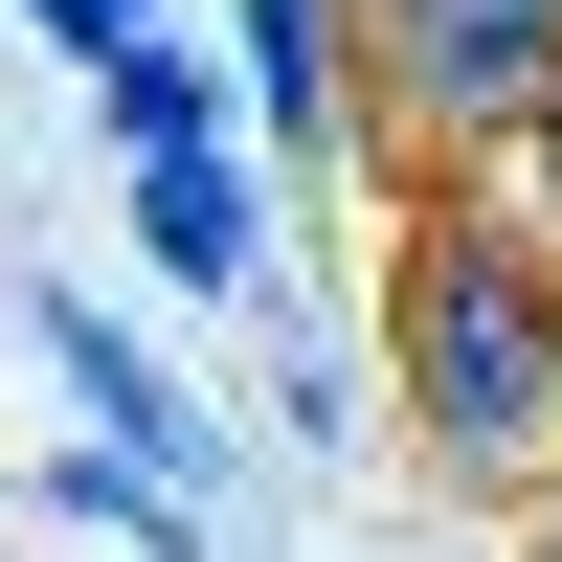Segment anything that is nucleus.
Masks as SVG:
<instances>
[{"label":"nucleus","instance_id":"f257e3e1","mask_svg":"<svg viewBox=\"0 0 562 562\" xmlns=\"http://www.w3.org/2000/svg\"><path fill=\"white\" fill-rule=\"evenodd\" d=\"M383 383H405V428H428L473 495H540V473H562V270L473 203V180H428V203H405Z\"/></svg>","mask_w":562,"mask_h":562},{"label":"nucleus","instance_id":"f03ea898","mask_svg":"<svg viewBox=\"0 0 562 562\" xmlns=\"http://www.w3.org/2000/svg\"><path fill=\"white\" fill-rule=\"evenodd\" d=\"M338 68L428 180H473L562 113V0H338Z\"/></svg>","mask_w":562,"mask_h":562},{"label":"nucleus","instance_id":"7ed1b4c3","mask_svg":"<svg viewBox=\"0 0 562 562\" xmlns=\"http://www.w3.org/2000/svg\"><path fill=\"white\" fill-rule=\"evenodd\" d=\"M23 338L68 360V405H90V450H113L135 495H203V473H225V428L180 405V360L135 338V315H90V293H23Z\"/></svg>","mask_w":562,"mask_h":562},{"label":"nucleus","instance_id":"20e7f679","mask_svg":"<svg viewBox=\"0 0 562 562\" xmlns=\"http://www.w3.org/2000/svg\"><path fill=\"white\" fill-rule=\"evenodd\" d=\"M225 135H248V180H315V158L360 135L338 0H225Z\"/></svg>","mask_w":562,"mask_h":562},{"label":"nucleus","instance_id":"39448f33","mask_svg":"<svg viewBox=\"0 0 562 562\" xmlns=\"http://www.w3.org/2000/svg\"><path fill=\"white\" fill-rule=\"evenodd\" d=\"M135 248L180 293H270V180L248 158H135Z\"/></svg>","mask_w":562,"mask_h":562},{"label":"nucleus","instance_id":"423d86ee","mask_svg":"<svg viewBox=\"0 0 562 562\" xmlns=\"http://www.w3.org/2000/svg\"><path fill=\"white\" fill-rule=\"evenodd\" d=\"M90 113H113V158H248V135H225V45H180V23H135L113 68H90Z\"/></svg>","mask_w":562,"mask_h":562},{"label":"nucleus","instance_id":"0eeeda50","mask_svg":"<svg viewBox=\"0 0 562 562\" xmlns=\"http://www.w3.org/2000/svg\"><path fill=\"white\" fill-rule=\"evenodd\" d=\"M23 23L68 45V68H113V45H135V23H180V0H23Z\"/></svg>","mask_w":562,"mask_h":562},{"label":"nucleus","instance_id":"6e6552de","mask_svg":"<svg viewBox=\"0 0 562 562\" xmlns=\"http://www.w3.org/2000/svg\"><path fill=\"white\" fill-rule=\"evenodd\" d=\"M518 180H540V225H518V248H540V270H562V113H540V135H518Z\"/></svg>","mask_w":562,"mask_h":562}]
</instances>
